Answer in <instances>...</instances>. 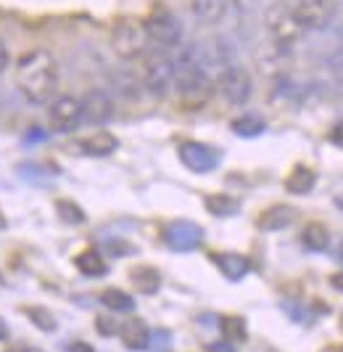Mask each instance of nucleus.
Returning a JSON list of instances; mask_svg holds the SVG:
<instances>
[{
	"instance_id": "obj_1",
	"label": "nucleus",
	"mask_w": 343,
	"mask_h": 352,
	"mask_svg": "<svg viewBox=\"0 0 343 352\" xmlns=\"http://www.w3.org/2000/svg\"><path fill=\"white\" fill-rule=\"evenodd\" d=\"M14 82L29 104H48L58 88V61L45 48L21 53L14 67Z\"/></svg>"
},
{
	"instance_id": "obj_31",
	"label": "nucleus",
	"mask_w": 343,
	"mask_h": 352,
	"mask_svg": "<svg viewBox=\"0 0 343 352\" xmlns=\"http://www.w3.org/2000/svg\"><path fill=\"white\" fill-rule=\"evenodd\" d=\"M257 3L259 0H230V6H235V8H240V11H251Z\"/></svg>"
},
{
	"instance_id": "obj_25",
	"label": "nucleus",
	"mask_w": 343,
	"mask_h": 352,
	"mask_svg": "<svg viewBox=\"0 0 343 352\" xmlns=\"http://www.w3.org/2000/svg\"><path fill=\"white\" fill-rule=\"evenodd\" d=\"M220 329H222L224 339H230V342H246V334H248V329H246V320L240 316H227L220 320Z\"/></svg>"
},
{
	"instance_id": "obj_22",
	"label": "nucleus",
	"mask_w": 343,
	"mask_h": 352,
	"mask_svg": "<svg viewBox=\"0 0 343 352\" xmlns=\"http://www.w3.org/2000/svg\"><path fill=\"white\" fill-rule=\"evenodd\" d=\"M132 283H135L137 292H143V294H156L158 286H161V276H158V270L143 265V267L132 270Z\"/></svg>"
},
{
	"instance_id": "obj_14",
	"label": "nucleus",
	"mask_w": 343,
	"mask_h": 352,
	"mask_svg": "<svg viewBox=\"0 0 343 352\" xmlns=\"http://www.w3.org/2000/svg\"><path fill=\"white\" fill-rule=\"evenodd\" d=\"M117 146H119V141L111 133L98 130V133H93V135H87V138L80 141V151L87 154V157H108V154L117 151Z\"/></svg>"
},
{
	"instance_id": "obj_30",
	"label": "nucleus",
	"mask_w": 343,
	"mask_h": 352,
	"mask_svg": "<svg viewBox=\"0 0 343 352\" xmlns=\"http://www.w3.org/2000/svg\"><path fill=\"white\" fill-rule=\"evenodd\" d=\"M8 64H11V56H8V48H5V43L0 40V74L8 69Z\"/></svg>"
},
{
	"instance_id": "obj_4",
	"label": "nucleus",
	"mask_w": 343,
	"mask_h": 352,
	"mask_svg": "<svg viewBox=\"0 0 343 352\" xmlns=\"http://www.w3.org/2000/svg\"><path fill=\"white\" fill-rule=\"evenodd\" d=\"M174 69H177V61L172 51H164V48L145 51L140 64V85L151 96H164L174 85Z\"/></svg>"
},
{
	"instance_id": "obj_7",
	"label": "nucleus",
	"mask_w": 343,
	"mask_h": 352,
	"mask_svg": "<svg viewBox=\"0 0 343 352\" xmlns=\"http://www.w3.org/2000/svg\"><path fill=\"white\" fill-rule=\"evenodd\" d=\"M293 14L304 32H325L335 21V0H293Z\"/></svg>"
},
{
	"instance_id": "obj_3",
	"label": "nucleus",
	"mask_w": 343,
	"mask_h": 352,
	"mask_svg": "<svg viewBox=\"0 0 343 352\" xmlns=\"http://www.w3.org/2000/svg\"><path fill=\"white\" fill-rule=\"evenodd\" d=\"M264 30H267V37L274 48L291 53L301 40H304V30L298 24V19L293 14L291 3L285 0H277L272 3L267 11H264Z\"/></svg>"
},
{
	"instance_id": "obj_28",
	"label": "nucleus",
	"mask_w": 343,
	"mask_h": 352,
	"mask_svg": "<svg viewBox=\"0 0 343 352\" xmlns=\"http://www.w3.org/2000/svg\"><path fill=\"white\" fill-rule=\"evenodd\" d=\"M27 313H29V318H32V323H37L43 331H53V329H56V320L51 318L48 310H43V307H32V310H27Z\"/></svg>"
},
{
	"instance_id": "obj_5",
	"label": "nucleus",
	"mask_w": 343,
	"mask_h": 352,
	"mask_svg": "<svg viewBox=\"0 0 343 352\" xmlns=\"http://www.w3.org/2000/svg\"><path fill=\"white\" fill-rule=\"evenodd\" d=\"M148 35H145V24L143 19L121 16L111 27V48L121 61H137L143 58V53L148 51Z\"/></svg>"
},
{
	"instance_id": "obj_26",
	"label": "nucleus",
	"mask_w": 343,
	"mask_h": 352,
	"mask_svg": "<svg viewBox=\"0 0 343 352\" xmlns=\"http://www.w3.org/2000/svg\"><path fill=\"white\" fill-rule=\"evenodd\" d=\"M56 207H58V214H61V220H64V223H71V226H80V223H85V212L80 210L74 201H67V199H61Z\"/></svg>"
},
{
	"instance_id": "obj_32",
	"label": "nucleus",
	"mask_w": 343,
	"mask_h": 352,
	"mask_svg": "<svg viewBox=\"0 0 343 352\" xmlns=\"http://www.w3.org/2000/svg\"><path fill=\"white\" fill-rule=\"evenodd\" d=\"M209 352H235V350H233L230 342H214V344H209Z\"/></svg>"
},
{
	"instance_id": "obj_38",
	"label": "nucleus",
	"mask_w": 343,
	"mask_h": 352,
	"mask_svg": "<svg viewBox=\"0 0 343 352\" xmlns=\"http://www.w3.org/2000/svg\"><path fill=\"white\" fill-rule=\"evenodd\" d=\"M19 352H43V350H37V347H21Z\"/></svg>"
},
{
	"instance_id": "obj_21",
	"label": "nucleus",
	"mask_w": 343,
	"mask_h": 352,
	"mask_svg": "<svg viewBox=\"0 0 343 352\" xmlns=\"http://www.w3.org/2000/svg\"><path fill=\"white\" fill-rule=\"evenodd\" d=\"M206 210L211 212V214H217V217H233V214H238L240 201L235 199V196L214 194L206 199Z\"/></svg>"
},
{
	"instance_id": "obj_15",
	"label": "nucleus",
	"mask_w": 343,
	"mask_h": 352,
	"mask_svg": "<svg viewBox=\"0 0 343 352\" xmlns=\"http://www.w3.org/2000/svg\"><path fill=\"white\" fill-rule=\"evenodd\" d=\"M148 329L140 318H130L124 326H121V339H124V347L132 352H140L148 347Z\"/></svg>"
},
{
	"instance_id": "obj_23",
	"label": "nucleus",
	"mask_w": 343,
	"mask_h": 352,
	"mask_svg": "<svg viewBox=\"0 0 343 352\" xmlns=\"http://www.w3.org/2000/svg\"><path fill=\"white\" fill-rule=\"evenodd\" d=\"M101 302L114 313H132L135 310V300L121 289H106L101 294Z\"/></svg>"
},
{
	"instance_id": "obj_27",
	"label": "nucleus",
	"mask_w": 343,
	"mask_h": 352,
	"mask_svg": "<svg viewBox=\"0 0 343 352\" xmlns=\"http://www.w3.org/2000/svg\"><path fill=\"white\" fill-rule=\"evenodd\" d=\"M148 350L151 352H169L172 350V334L167 329H156L148 334Z\"/></svg>"
},
{
	"instance_id": "obj_11",
	"label": "nucleus",
	"mask_w": 343,
	"mask_h": 352,
	"mask_svg": "<svg viewBox=\"0 0 343 352\" xmlns=\"http://www.w3.org/2000/svg\"><path fill=\"white\" fill-rule=\"evenodd\" d=\"M180 159H182V164L188 170H193V173H211V170H217L222 154L217 148L206 146V143L188 141L180 146Z\"/></svg>"
},
{
	"instance_id": "obj_18",
	"label": "nucleus",
	"mask_w": 343,
	"mask_h": 352,
	"mask_svg": "<svg viewBox=\"0 0 343 352\" xmlns=\"http://www.w3.org/2000/svg\"><path fill=\"white\" fill-rule=\"evenodd\" d=\"M314 183H317V173L304 167V164L293 167V173L285 177V188H288L291 194H298V196L309 194V191L314 188Z\"/></svg>"
},
{
	"instance_id": "obj_24",
	"label": "nucleus",
	"mask_w": 343,
	"mask_h": 352,
	"mask_svg": "<svg viewBox=\"0 0 343 352\" xmlns=\"http://www.w3.org/2000/svg\"><path fill=\"white\" fill-rule=\"evenodd\" d=\"M264 127H267L264 120H259L257 114H243L233 122V133L240 135V138H257V135L264 133Z\"/></svg>"
},
{
	"instance_id": "obj_36",
	"label": "nucleus",
	"mask_w": 343,
	"mask_h": 352,
	"mask_svg": "<svg viewBox=\"0 0 343 352\" xmlns=\"http://www.w3.org/2000/svg\"><path fill=\"white\" fill-rule=\"evenodd\" d=\"M5 336H8V326H5V320H3V318H0V342H3V339H5Z\"/></svg>"
},
{
	"instance_id": "obj_2",
	"label": "nucleus",
	"mask_w": 343,
	"mask_h": 352,
	"mask_svg": "<svg viewBox=\"0 0 343 352\" xmlns=\"http://www.w3.org/2000/svg\"><path fill=\"white\" fill-rule=\"evenodd\" d=\"M177 69H174V85L177 98L185 109H201L214 93V80L211 72L206 69L204 56H201V45L193 43L188 48H182V53L174 58Z\"/></svg>"
},
{
	"instance_id": "obj_37",
	"label": "nucleus",
	"mask_w": 343,
	"mask_h": 352,
	"mask_svg": "<svg viewBox=\"0 0 343 352\" xmlns=\"http://www.w3.org/2000/svg\"><path fill=\"white\" fill-rule=\"evenodd\" d=\"M335 207H338V210L343 212V194H338V196H335Z\"/></svg>"
},
{
	"instance_id": "obj_6",
	"label": "nucleus",
	"mask_w": 343,
	"mask_h": 352,
	"mask_svg": "<svg viewBox=\"0 0 343 352\" xmlns=\"http://www.w3.org/2000/svg\"><path fill=\"white\" fill-rule=\"evenodd\" d=\"M143 24H145L148 43H154L156 48H164V51L180 48V43H182V21L167 6H156L154 11L143 19Z\"/></svg>"
},
{
	"instance_id": "obj_34",
	"label": "nucleus",
	"mask_w": 343,
	"mask_h": 352,
	"mask_svg": "<svg viewBox=\"0 0 343 352\" xmlns=\"http://www.w3.org/2000/svg\"><path fill=\"white\" fill-rule=\"evenodd\" d=\"M69 350L71 352H93V347H87V344H82V342H74Z\"/></svg>"
},
{
	"instance_id": "obj_13",
	"label": "nucleus",
	"mask_w": 343,
	"mask_h": 352,
	"mask_svg": "<svg viewBox=\"0 0 343 352\" xmlns=\"http://www.w3.org/2000/svg\"><path fill=\"white\" fill-rule=\"evenodd\" d=\"M230 11V0H190V16L204 27L222 24Z\"/></svg>"
},
{
	"instance_id": "obj_19",
	"label": "nucleus",
	"mask_w": 343,
	"mask_h": 352,
	"mask_svg": "<svg viewBox=\"0 0 343 352\" xmlns=\"http://www.w3.org/2000/svg\"><path fill=\"white\" fill-rule=\"evenodd\" d=\"M301 244L309 249V252H325L330 247V233H327L325 226H320V223H311L304 228L301 233Z\"/></svg>"
},
{
	"instance_id": "obj_20",
	"label": "nucleus",
	"mask_w": 343,
	"mask_h": 352,
	"mask_svg": "<svg viewBox=\"0 0 343 352\" xmlns=\"http://www.w3.org/2000/svg\"><path fill=\"white\" fill-rule=\"evenodd\" d=\"M77 267H80L85 276H90V278H101V276H106V270H108L106 260H103L95 249L82 252V254L77 257Z\"/></svg>"
},
{
	"instance_id": "obj_10",
	"label": "nucleus",
	"mask_w": 343,
	"mask_h": 352,
	"mask_svg": "<svg viewBox=\"0 0 343 352\" xmlns=\"http://www.w3.org/2000/svg\"><path fill=\"white\" fill-rule=\"evenodd\" d=\"M164 241L174 252H193L204 241V228L190 220H174L164 228Z\"/></svg>"
},
{
	"instance_id": "obj_8",
	"label": "nucleus",
	"mask_w": 343,
	"mask_h": 352,
	"mask_svg": "<svg viewBox=\"0 0 343 352\" xmlns=\"http://www.w3.org/2000/svg\"><path fill=\"white\" fill-rule=\"evenodd\" d=\"M214 88L222 96L224 104L243 106V104H248V98H251V93H254V80H251V72L248 69L233 64V67H227V69L220 72Z\"/></svg>"
},
{
	"instance_id": "obj_35",
	"label": "nucleus",
	"mask_w": 343,
	"mask_h": 352,
	"mask_svg": "<svg viewBox=\"0 0 343 352\" xmlns=\"http://www.w3.org/2000/svg\"><path fill=\"white\" fill-rule=\"evenodd\" d=\"M330 138H333L335 143H341V146H343V124H338V127L333 130V135H330Z\"/></svg>"
},
{
	"instance_id": "obj_16",
	"label": "nucleus",
	"mask_w": 343,
	"mask_h": 352,
	"mask_svg": "<svg viewBox=\"0 0 343 352\" xmlns=\"http://www.w3.org/2000/svg\"><path fill=\"white\" fill-rule=\"evenodd\" d=\"M214 263H217V267L222 270V276L227 278V281H240V278L248 273V267H251L243 254H233V252L217 254V257H214Z\"/></svg>"
},
{
	"instance_id": "obj_12",
	"label": "nucleus",
	"mask_w": 343,
	"mask_h": 352,
	"mask_svg": "<svg viewBox=\"0 0 343 352\" xmlns=\"http://www.w3.org/2000/svg\"><path fill=\"white\" fill-rule=\"evenodd\" d=\"M80 104H82V122L106 124L114 117V98L103 88L87 90L85 96L80 98Z\"/></svg>"
},
{
	"instance_id": "obj_17",
	"label": "nucleus",
	"mask_w": 343,
	"mask_h": 352,
	"mask_svg": "<svg viewBox=\"0 0 343 352\" xmlns=\"http://www.w3.org/2000/svg\"><path fill=\"white\" fill-rule=\"evenodd\" d=\"M293 220H296V210H293V207H285V204H277V207H270V210L259 217V228L283 230V228H288Z\"/></svg>"
},
{
	"instance_id": "obj_33",
	"label": "nucleus",
	"mask_w": 343,
	"mask_h": 352,
	"mask_svg": "<svg viewBox=\"0 0 343 352\" xmlns=\"http://www.w3.org/2000/svg\"><path fill=\"white\" fill-rule=\"evenodd\" d=\"M330 286L338 289V292H343V273H335V276L330 278Z\"/></svg>"
},
{
	"instance_id": "obj_29",
	"label": "nucleus",
	"mask_w": 343,
	"mask_h": 352,
	"mask_svg": "<svg viewBox=\"0 0 343 352\" xmlns=\"http://www.w3.org/2000/svg\"><path fill=\"white\" fill-rule=\"evenodd\" d=\"M98 331H101V334H114V331H117V323L108 320V318H98Z\"/></svg>"
},
{
	"instance_id": "obj_39",
	"label": "nucleus",
	"mask_w": 343,
	"mask_h": 352,
	"mask_svg": "<svg viewBox=\"0 0 343 352\" xmlns=\"http://www.w3.org/2000/svg\"><path fill=\"white\" fill-rule=\"evenodd\" d=\"M338 260L343 263V241H341V249H338Z\"/></svg>"
},
{
	"instance_id": "obj_9",
	"label": "nucleus",
	"mask_w": 343,
	"mask_h": 352,
	"mask_svg": "<svg viewBox=\"0 0 343 352\" xmlns=\"http://www.w3.org/2000/svg\"><path fill=\"white\" fill-rule=\"evenodd\" d=\"M48 120L58 133H69L82 122V104L74 96H53L48 101Z\"/></svg>"
}]
</instances>
